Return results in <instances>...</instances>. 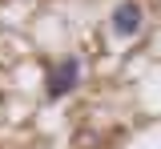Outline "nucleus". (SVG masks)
Listing matches in <instances>:
<instances>
[{
    "instance_id": "1",
    "label": "nucleus",
    "mask_w": 161,
    "mask_h": 149,
    "mask_svg": "<svg viewBox=\"0 0 161 149\" xmlns=\"http://www.w3.org/2000/svg\"><path fill=\"white\" fill-rule=\"evenodd\" d=\"M77 81H80V61L77 57H64L60 64L48 69V97H53V101L69 97V93L77 89Z\"/></svg>"
},
{
    "instance_id": "2",
    "label": "nucleus",
    "mask_w": 161,
    "mask_h": 149,
    "mask_svg": "<svg viewBox=\"0 0 161 149\" xmlns=\"http://www.w3.org/2000/svg\"><path fill=\"white\" fill-rule=\"evenodd\" d=\"M109 20H113V32L129 41V36H137V32H141L145 12H141V4H137V0H121L117 8H113V16H109Z\"/></svg>"
}]
</instances>
